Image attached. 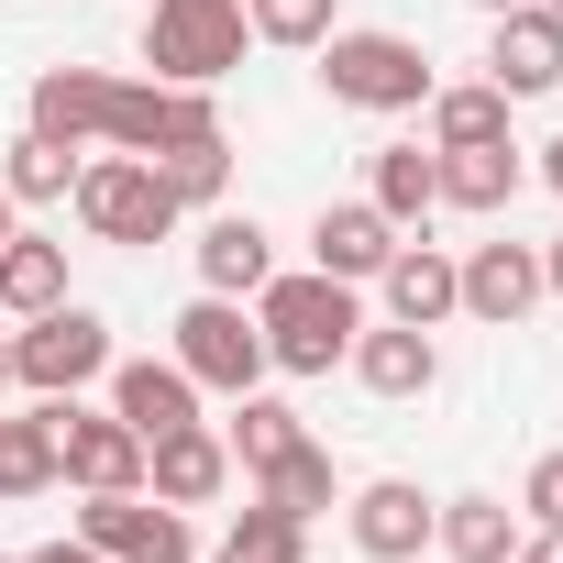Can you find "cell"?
Listing matches in <instances>:
<instances>
[{
  "label": "cell",
  "mask_w": 563,
  "mask_h": 563,
  "mask_svg": "<svg viewBox=\"0 0 563 563\" xmlns=\"http://www.w3.org/2000/svg\"><path fill=\"white\" fill-rule=\"evenodd\" d=\"M12 210H23V199H12V188H0V243H12Z\"/></svg>",
  "instance_id": "d590c367"
},
{
  "label": "cell",
  "mask_w": 563,
  "mask_h": 563,
  "mask_svg": "<svg viewBox=\"0 0 563 563\" xmlns=\"http://www.w3.org/2000/svg\"><path fill=\"white\" fill-rule=\"evenodd\" d=\"M56 486V409L0 420V497H45Z\"/></svg>",
  "instance_id": "cb8c5ba5"
},
{
  "label": "cell",
  "mask_w": 563,
  "mask_h": 563,
  "mask_svg": "<svg viewBox=\"0 0 563 563\" xmlns=\"http://www.w3.org/2000/svg\"><path fill=\"white\" fill-rule=\"evenodd\" d=\"M431 166H442V210H508L519 199V144H431Z\"/></svg>",
  "instance_id": "d6986e66"
},
{
  "label": "cell",
  "mask_w": 563,
  "mask_h": 563,
  "mask_svg": "<svg viewBox=\"0 0 563 563\" xmlns=\"http://www.w3.org/2000/svg\"><path fill=\"white\" fill-rule=\"evenodd\" d=\"M365 199H376V210H387L398 232H409V221H431V210H442V166H431V144H387V155H376V188H365Z\"/></svg>",
  "instance_id": "44dd1931"
},
{
  "label": "cell",
  "mask_w": 563,
  "mask_h": 563,
  "mask_svg": "<svg viewBox=\"0 0 563 563\" xmlns=\"http://www.w3.org/2000/svg\"><path fill=\"white\" fill-rule=\"evenodd\" d=\"M541 288H552V299H563V232H552V243H541Z\"/></svg>",
  "instance_id": "836d02e7"
},
{
  "label": "cell",
  "mask_w": 563,
  "mask_h": 563,
  "mask_svg": "<svg viewBox=\"0 0 563 563\" xmlns=\"http://www.w3.org/2000/svg\"><path fill=\"white\" fill-rule=\"evenodd\" d=\"M45 409H56V486H78V497L144 486V431H133V420L78 409V398H45Z\"/></svg>",
  "instance_id": "ba28073f"
},
{
  "label": "cell",
  "mask_w": 563,
  "mask_h": 563,
  "mask_svg": "<svg viewBox=\"0 0 563 563\" xmlns=\"http://www.w3.org/2000/svg\"><path fill=\"white\" fill-rule=\"evenodd\" d=\"M354 552L365 563H420L431 552V497L409 486V475H376V486H354Z\"/></svg>",
  "instance_id": "7c38bea8"
},
{
  "label": "cell",
  "mask_w": 563,
  "mask_h": 563,
  "mask_svg": "<svg viewBox=\"0 0 563 563\" xmlns=\"http://www.w3.org/2000/svg\"><path fill=\"white\" fill-rule=\"evenodd\" d=\"M78 221L100 232V243H166L177 232V188L144 166V155H100V166H78Z\"/></svg>",
  "instance_id": "8992f818"
},
{
  "label": "cell",
  "mask_w": 563,
  "mask_h": 563,
  "mask_svg": "<svg viewBox=\"0 0 563 563\" xmlns=\"http://www.w3.org/2000/svg\"><path fill=\"white\" fill-rule=\"evenodd\" d=\"M0 387H12V332H0Z\"/></svg>",
  "instance_id": "8d00e7d4"
},
{
  "label": "cell",
  "mask_w": 563,
  "mask_h": 563,
  "mask_svg": "<svg viewBox=\"0 0 563 563\" xmlns=\"http://www.w3.org/2000/svg\"><path fill=\"white\" fill-rule=\"evenodd\" d=\"M431 541H442L453 563H508V552H519L497 497H442V508H431Z\"/></svg>",
  "instance_id": "603a6c76"
},
{
  "label": "cell",
  "mask_w": 563,
  "mask_h": 563,
  "mask_svg": "<svg viewBox=\"0 0 563 563\" xmlns=\"http://www.w3.org/2000/svg\"><path fill=\"white\" fill-rule=\"evenodd\" d=\"M221 442L243 453V475H265L276 453L310 442V431H299V409H288V398H254V387H243V409H232V431H221Z\"/></svg>",
  "instance_id": "4316f807"
},
{
  "label": "cell",
  "mask_w": 563,
  "mask_h": 563,
  "mask_svg": "<svg viewBox=\"0 0 563 563\" xmlns=\"http://www.w3.org/2000/svg\"><path fill=\"white\" fill-rule=\"evenodd\" d=\"M475 12H519V0H475Z\"/></svg>",
  "instance_id": "74e56055"
},
{
  "label": "cell",
  "mask_w": 563,
  "mask_h": 563,
  "mask_svg": "<svg viewBox=\"0 0 563 563\" xmlns=\"http://www.w3.org/2000/svg\"><path fill=\"white\" fill-rule=\"evenodd\" d=\"M221 563H310V519H288V508H232V530H221Z\"/></svg>",
  "instance_id": "d4e9b609"
},
{
  "label": "cell",
  "mask_w": 563,
  "mask_h": 563,
  "mask_svg": "<svg viewBox=\"0 0 563 563\" xmlns=\"http://www.w3.org/2000/svg\"><path fill=\"white\" fill-rule=\"evenodd\" d=\"M508 563H563V530H530V541H519Z\"/></svg>",
  "instance_id": "1f68e13d"
},
{
  "label": "cell",
  "mask_w": 563,
  "mask_h": 563,
  "mask_svg": "<svg viewBox=\"0 0 563 563\" xmlns=\"http://www.w3.org/2000/svg\"><path fill=\"white\" fill-rule=\"evenodd\" d=\"M265 276H276V243H265V221H254V210L199 221V288H210V299H254Z\"/></svg>",
  "instance_id": "ac0fdd59"
},
{
  "label": "cell",
  "mask_w": 563,
  "mask_h": 563,
  "mask_svg": "<svg viewBox=\"0 0 563 563\" xmlns=\"http://www.w3.org/2000/svg\"><path fill=\"white\" fill-rule=\"evenodd\" d=\"M243 23H254L265 45H321V34H332V0H243Z\"/></svg>",
  "instance_id": "f546056e"
},
{
  "label": "cell",
  "mask_w": 563,
  "mask_h": 563,
  "mask_svg": "<svg viewBox=\"0 0 563 563\" xmlns=\"http://www.w3.org/2000/svg\"><path fill=\"white\" fill-rule=\"evenodd\" d=\"M243 0H155L144 12V67L166 78V89H210V78H232L243 67Z\"/></svg>",
  "instance_id": "3957f363"
},
{
  "label": "cell",
  "mask_w": 563,
  "mask_h": 563,
  "mask_svg": "<svg viewBox=\"0 0 563 563\" xmlns=\"http://www.w3.org/2000/svg\"><path fill=\"white\" fill-rule=\"evenodd\" d=\"M0 188H12V199H67V188H78V144L23 133V144H12V166H0Z\"/></svg>",
  "instance_id": "83f0119b"
},
{
  "label": "cell",
  "mask_w": 563,
  "mask_h": 563,
  "mask_svg": "<svg viewBox=\"0 0 563 563\" xmlns=\"http://www.w3.org/2000/svg\"><path fill=\"white\" fill-rule=\"evenodd\" d=\"M166 354H177L199 387H221V398H243V387L265 376V332L243 321V299H210V288L177 310V343H166Z\"/></svg>",
  "instance_id": "52a82bcc"
},
{
  "label": "cell",
  "mask_w": 563,
  "mask_h": 563,
  "mask_svg": "<svg viewBox=\"0 0 563 563\" xmlns=\"http://www.w3.org/2000/svg\"><path fill=\"white\" fill-rule=\"evenodd\" d=\"M111 420H133V431L155 442V431L199 420V376H188L177 354H144V365H122V354H111Z\"/></svg>",
  "instance_id": "2e32d148"
},
{
  "label": "cell",
  "mask_w": 563,
  "mask_h": 563,
  "mask_svg": "<svg viewBox=\"0 0 563 563\" xmlns=\"http://www.w3.org/2000/svg\"><path fill=\"white\" fill-rule=\"evenodd\" d=\"M541 12H563V0H541Z\"/></svg>",
  "instance_id": "f35d334b"
},
{
  "label": "cell",
  "mask_w": 563,
  "mask_h": 563,
  "mask_svg": "<svg viewBox=\"0 0 563 563\" xmlns=\"http://www.w3.org/2000/svg\"><path fill=\"white\" fill-rule=\"evenodd\" d=\"M144 486H155L166 508H210V497L232 486V442H221L210 420H177V431L144 442Z\"/></svg>",
  "instance_id": "30bf717a"
},
{
  "label": "cell",
  "mask_w": 563,
  "mask_h": 563,
  "mask_svg": "<svg viewBox=\"0 0 563 563\" xmlns=\"http://www.w3.org/2000/svg\"><path fill=\"white\" fill-rule=\"evenodd\" d=\"M254 332H265V365H288V376H332L343 354H354V332H365V310H354V288L343 276H265L254 288Z\"/></svg>",
  "instance_id": "7a4b0ae2"
},
{
  "label": "cell",
  "mask_w": 563,
  "mask_h": 563,
  "mask_svg": "<svg viewBox=\"0 0 563 563\" xmlns=\"http://www.w3.org/2000/svg\"><path fill=\"white\" fill-rule=\"evenodd\" d=\"M431 144H508V89H497V78L431 89Z\"/></svg>",
  "instance_id": "484cf974"
},
{
  "label": "cell",
  "mask_w": 563,
  "mask_h": 563,
  "mask_svg": "<svg viewBox=\"0 0 563 563\" xmlns=\"http://www.w3.org/2000/svg\"><path fill=\"white\" fill-rule=\"evenodd\" d=\"M56 299H67V243L56 232H12V243H0V310L45 321Z\"/></svg>",
  "instance_id": "ffe728a7"
},
{
  "label": "cell",
  "mask_w": 563,
  "mask_h": 563,
  "mask_svg": "<svg viewBox=\"0 0 563 563\" xmlns=\"http://www.w3.org/2000/svg\"><path fill=\"white\" fill-rule=\"evenodd\" d=\"M541 177H552V188H563V133H552V144H541Z\"/></svg>",
  "instance_id": "e575fe53"
},
{
  "label": "cell",
  "mask_w": 563,
  "mask_h": 563,
  "mask_svg": "<svg viewBox=\"0 0 563 563\" xmlns=\"http://www.w3.org/2000/svg\"><path fill=\"white\" fill-rule=\"evenodd\" d=\"M254 497H265V508H288V519H321L343 486H332V453H321V442H288V453L254 475Z\"/></svg>",
  "instance_id": "7402d4cb"
},
{
  "label": "cell",
  "mask_w": 563,
  "mask_h": 563,
  "mask_svg": "<svg viewBox=\"0 0 563 563\" xmlns=\"http://www.w3.org/2000/svg\"><path fill=\"white\" fill-rule=\"evenodd\" d=\"M78 541L111 552V563H199L188 519H177L155 486H111V497H89V508H78Z\"/></svg>",
  "instance_id": "9c48e42d"
},
{
  "label": "cell",
  "mask_w": 563,
  "mask_h": 563,
  "mask_svg": "<svg viewBox=\"0 0 563 563\" xmlns=\"http://www.w3.org/2000/svg\"><path fill=\"white\" fill-rule=\"evenodd\" d=\"M376 288H387V321H409V332H442V321L464 310L453 254H442V243H409V232H398V254L376 265Z\"/></svg>",
  "instance_id": "4fadbf2b"
},
{
  "label": "cell",
  "mask_w": 563,
  "mask_h": 563,
  "mask_svg": "<svg viewBox=\"0 0 563 563\" xmlns=\"http://www.w3.org/2000/svg\"><path fill=\"white\" fill-rule=\"evenodd\" d=\"M23 563H111V552H89V541H45V552H23Z\"/></svg>",
  "instance_id": "d6a6232c"
},
{
  "label": "cell",
  "mask_w": 563,
  "mask_h": 563,
  "mask_svg": "<svg viewBox=\"0 0 563 563\" xmlns=\"http://www.w3.org/2000/svg\"><path fill=\"white\" fill-rule=\"evenodd\" d=\"M486 78H497L508 100H541V89H563V12H541V0H519V12H497Z\"/></svg>",
  "instance_id": "8fae6325"
},
{
  "label": "cell",
  "mask_w": 563,
  "mask_h": 563,
  "mask_svg": "<svg viewBox=\"0 0 563 563\" xmlns=\"http://www.w3.org/2000/svg\"><path fill=\"white\" fill-rule=\"evenodd\" d=\"M310 56H321V89H332L343 111H420V100H431V56H420L409 34H343V23H332Z\"/></svg>",
  "instance_id": "277c9868"
},
{
  "label": "cell",
  "mask_w": 563,
  "mask_h": 563,
  "mask_svg": "<svg viewBox=\"0 0 563 563\" xmlns=\"http://www.w3.org/2000/svg\"><path fill=\"white\" fill-rule=\"evenodd\" d=\"M387 254H398V221H387L376 199H332V210L310 221V265H321V276H343V288H365Z\"/></svg>",
  "instance_id": "5bb4252c"
},
{
  "label": "cell",
  "mask_w": 563,
  "mask_h": 563,
  "mask_svg": "<svg viewBox=\"0 0 563 563\" xmlns=\"http://www.w3.org/2000/svg\"><path fill=\"white\" fill-rule=\"evenodd\" d=\"M100 376H111V321H100V310L56 299L45 321L12 332V387H34V398H78V387H100Z\"/></svg>",
  "instance_id": "5b68a950"
},
{
  "label": "cell",
  "mask_w": 563,
  "mask_h": 563,
  "mask_svg": "<svg viewBox=\"0 0 563 563\" xmlns=\"http://www.w3.org/2000/svg\"><path fill=\"white\" fill-rule=\"evenodd\" d=\"M343 365L365 376V398H431V387H442V343H431V332H409V321L354 332V354H343Z\"/></svg>",
  "instance_id": "9a60e30c"
},
{
  "label": "cell",
  "mask_w": 563,
  "mask_h": 563,
  "mask_svg": "<svg viewBox=\"0 0 563 563\" xmlns=\"http://www.w3.org/2000/svg\"><path fill=\"white\" fill-rule=\"evenodd\" d=\"M519 508H530L541 530H563V453H541V464H530V486H519Z\"/></svg>",
  "instance_id": "4dcf8cb0"
},
{
  "label": "cell",
  "mask_w": 563,
  "mask_h": 563,
  "mask_svg": "<svg viewBox=\"0 0 563 563\" xmlns=\"http://www.w3.org/2000/svg\"><path fill=\"white\" fill-rule=\"evenodd\" d=\"M453 276H464V310H475V321H497V332H508V321H530V299H541V254H530V243H475Z\"/></svg>",
  "instance_id": "e0dca14e"
},
{
  "label": "cell",
  "mask_w": 563,
  "mask_h": 563,
  "mask_svg": "<svg viewBox=\"0 0 563 563\" xmlns=\"http://www.w3.org/2000/svg\"><path fill=\"white\" fill-rule=\"evenodd\" d=\"M144 166L177 188V210H199V199L232 188V144H221V133H199V144H177V155H144Z\"/></svg>",
  "instance_id": "f1b7e54d"
},
{
  "label": "cell",
  "mask_w": 563,
  "mask_h": 563,
  "mask_svg": "<svg viewBox=\"0 0 563 563\" xmlns=\"http://www.w3.org/2000/svg\"><path fill=\"white\" fill-rule=\"evenodd\" d=\"M34 133H56V144H111V155H177V144L221 133V111H210V89L111 78V67H45V78H34Z\"/></svg>",
  "instance_id": "6da1fadb"
}]
</instances>
